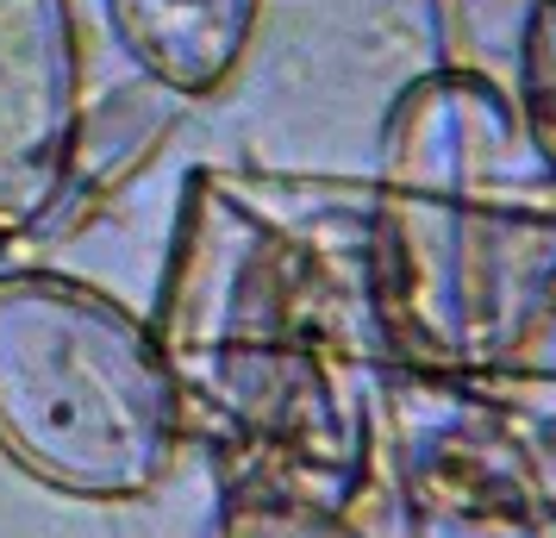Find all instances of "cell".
<instances>
[{"mask_svg":"<svg viewBox=\"0 0 556 538\" xmlns=\"http://www.w3.org/2000/svg\"><path fill=\"white\" fill-rule=\"evenodd\" d=\"M376 288L406 351L506 363L556 308V170L526 107L451 70L406 82L376 163Z\"/></svg>","mask_w":556,"mask_h":538,"instance_id":"obj_1","label":"cell"},{"mask_svg":"<svg viewBox=\"0 0 556 538\" xmlns=\"http://www.w3.org/2000/svg\"><path fill=\"white\" fill-rule=\"evenodd\" d=\"M176 438L181 383L126 301L51 270L0 276V458L76 501H138Z\"/></svg>","mask_w":556,"mask_h":538,"instance_id":"obj_2","label":"cell"},{"mask_svg":"<svg viewBox=\"0 0 556 538\" xmlns=\"http://www.w3.org/2000/svg\"><path fill=\"white\" fill-rule=\"evenodd\" d=\"M281 270H288L281 238L226 182H188L176 270L163 288V326H151L181 388L238 376V363L276 351L281 333H288Z\"/></svg>","mask_w":556,"mask_h":538,"instance_id":"obj_3","label":"cell"},{"mask_svg":"<svg viewBox=\"0 0 556 538\" xmlns=\"http://www.w3.org/2000/svg\"><path fill=\"white\" fill-rule=\"evenodd\" d=\"M81 163L76 0H0V238L51 220Z\"/></svg>","mask_w":556,"mask_h":538,"instance_id":"obj_4","label":"cell"},{"mask_svg":"<svg viewBox=\"0 0 556 538\" xmlns=\"http://www.w3.org/2000/svg\"><path fill=\"white\" fill-rule=\"evenodd\" d=\"M106 20L151 88L201 101L219 95L244 63L263 0H106Z\"/></svg>","mask_w":556,"mask_h":538,"instance_id":"obj_5","label":"cell"},{"mask_svg":"<svg viewBox=\"0 0 556 538\" xmlns=\"http://www.w3.org/2000/svg\"><path fill=\"white\" fill-rule=\"evenodd\" d=\"M426 7L438 70L469 76L481 88H494L501 101L526 107L531 32H538L544 0H426Z\"/></svg>","mask_w":556,"mask_h":538,"instance_id":"obj_6","label":"cell"},{"mask_svg":"<svg viewBox=\"0 0 556 538\" xmlns=\"http://www.w3.org/2000/svg\"><path fill=\"white\" fill-rule=\"evenodd\" d=\"M219 538H363V526H351L338 508L313 501V495L251 483V488H231L226 495Z\"/></svg>","mask_w":556,"mask_h":538,"instance_id":"obj_7","label":"cell"},{"mask_svg":"<svg viewBox=\"0 0 556 538\" xmlns=\"http://www.w3.org/2000/svg\"><path fill=\"white\" fill-rule=\"evenodd\" d=\"M526 120L556 170V0H544L531 32V70H526Z\"/></svg>","mask_w":556,"mask_h":538,"instance_id":"obj_8","label":"cell"}]
</instances>
